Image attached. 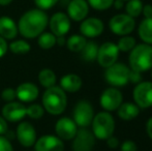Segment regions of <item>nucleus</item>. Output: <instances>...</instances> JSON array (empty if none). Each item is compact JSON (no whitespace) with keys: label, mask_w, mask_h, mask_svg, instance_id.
I'll return each instance as SVG.
<instances>
[{"label":"nucleus","mask_w":152,"mask_h":151,"mask_svg":"<svg viewBox=\"0 0 152 151\" xmlns=\"http://www.w3.org/2000/svg\"><path fill=\"white\" fill-rule=\"evenodd\" d=\"M49 24L48 15L39 8L29 9L22 15L18 23V31L25 38L38 37Z\"/></svg>","instance_id":"1"},{"label":"nucleus","mask_w":152,"mask_h":151,"mask_svg":"<svg viewBox=\"0 0 152 151\" xmlns=\"http://www.w3.org/2000/svg\"><path fill=\"white\" fill-rule=\"evenodd\" d=\"M42 107L49 114L58 116L65 111L67 107V96L66 92L59 86H53L45 90L42 97Z\"/></svg>","instance_id":"2"},{"label":"nucleus","mask_w":152,"mask_h":151,"mask_svg":"<svg viewBox=\"0 0 152 151\" xmlns=\"http://www.w3.org/2000/svg\"><path fill=\"white\" fill-rule=\"evenodd\" d=\"M129 69L139 73H145L152 69V44H137L128 56Z\"/></svg>","instance_id":"3"},{"label":"nucleus","mask_w":152,"mask_h":151,"mask_svg":"<svg viewBox=\"0 0 152 151\" xmlns=\"http://www.w3.org/2000/svg\"><path fill=\"white\" fill-rule=\"evenodd\" d=\"M92 133L95 139L107 140L115 133V119L110 112L102 111L94 115L91 122Z\"/></svg>","instance_id":"4"},{"label":"nucleus","mask_w":152,"mask_h":151,"mask_svg":"<svg viewBox=\"0 0 152 151\" xmlns=\"http://www.w3.org/2000/svg\"><path fill=\"white\" fill-rule=\"evenodd\" d=\"M130 69L124 63L116 62L107 67L104 71V79L112 87L121 88L129 83Z\"/></svg>","instance_id":"5"},{"label":"nucleus","mask_w":152,"mask_h":151,"mask_svg":"<svg viewBox=\"0 0 152 151\" xmlns=\"http://www.w3.org/2000/svg\"><path fill=\"white\" fill-rule=\"evenodd\" d=\"M111 32L119 36L129 35L136 28V20L127 14H117L109 21Z\"/></svg>","instance_id":"6"},{"label":"nucleus","mask_w":152,"mask_h":151,"mask_svg":"<svg viewBox=\"0 0 152 151\" xmlns=\"http://www.w3.org/2000/svg\"><path fill=\"white\" fill-rule=\"evenodd\" d=\"M94 117V109L89 101L81 99L76 104L72 111V119L78 127H88Z\"/></svg>","instance_id":"7"},{"label":"nucleus","mask_w":152,"mask_h":151,"mask_svg":"<svg viewBox=\"0 0 152 151\" xmlns=\"http://www.w3.org/2000/svg\"><path fill=\"white\" fill-rule=\"evenodd\" d=\"M134 103L140 109L152 107V81H142L134 86L132 90Z\"/></svg>","instance_id":"8"},{"label":"nucleus","mask_w":152,"mask_h":151,"mask_svg":"<svg viewBox=\"0 0 152 151\" xmlns=\"http://www.w3.org/2000/svg\"><path fill=\"white\" fill-rule=\"evenodd\" d=\"M119 53H120V51H119L118 47L115 42H106L98 47L96 61L102 67L107 69V67L111 66V65L117 62Z\"/></svg>","instance_id":"9"},{"label":"nucleus","mask_w":152,"mask_h":151,"mask_svg":"<svg viewBox=\"0 0 152 151\" xmlns=\"http://www.w3.org/2000/svg\"><path fill=\"white\" fill-rule=\"evenodd\" d=\"M123 103V94L116 87H109L102 92L99 97L100 107L107 112L116 111Z\"/></svg>","instance_id":"10"},{"label":"nucleus","mask_w":152,"mask_h":151,"mask_svg":"<svg viewBox=\"0 0 152 151\" xmlns=\"http://www.w3.org/2000/svg\"><path fill=\"white\" fill-rule=\"evenodd\" d=\"M95 146V137L87 127H80L72 139V151H92Z\"/></svg>","instance_id":"11"},{"label":"nucleus","mask_w":152,"mask_h":151,"mask_svg":"<svg viewBox=\"0 0 152 151\" xmlns=\"http://www.w3.org/2000/svg\"><path fill=\"white\" fill-rule=\"evenodd\" d=\"M16 137L19 143L25 148H30L34 146L37 139L35 128L28 121H22L19 123L16 129Z\"/></svg>","instance_id":"12"},{"label":"nucleus","mask_w":152,"mask_h":151,"mask_svg":"<svg viewBox=\"0 0 152 151\" xmlns=\"http://www.w3.org/2000/svg\"><path fill=\"white\" fill-rule=\"evenodd\" d=\"M78 125L72 118L61 117L56 121L55 124V133L62 141H70L75 138L78 131Z\"/></svg>","instance_id":"13"},{"label":"nucleus","mask_w":152,"mask_h":151,"mask_svg":"<svg viewBox=\"0 0 152 151\" xmlns=\"http://www.w3.org/2000/svg\"><path fill=\"white\" fill-rule=\"evenodd\" d=\"M49 27L55 36H65L70 30V19L64 12H56L49 20Z\"/></svg>","instance_id":"14"},{"label":"nucleus","mask_w":152,"mask_h":151,"mask_svg":"<svg viewBox=\"0 0 152 151\" xmlns=\"http://www.w3.org/2000/svg\"><path fill=\"white\" fill-rule=\"evenodd\" d=\"M1 116L7 122H20L26 116V106L21 101L6 103L1 110Z\"/></svg>","instance_id":"15"},{"label":"nucleus","mask_w":152,"mask_h":151,"mask_svg":"<svg viewBox=\"0 0 152 151\" xmlns=\"http://www.w3.org/2000/svg\"><path fill=\"white\" fill-rule=\"evenodd\" d=\"M104 24L100 19L95 17L86 18L80 24V32L86 38H95L102 34Z\"/></svg>","instance_id":"16"},{"label":"nucleus","mask_w":152,"mask_h":151,"mask_svg":"<svg viewBox=\"0 0 152 151\" xmlns=\"http://www.w3.org/2000/svg\"><path fill=\"white\" fill-rule=\"evenodd\" d=\"M34 151H64V143L55 135H44L36 139Z\"/></svg>","instance_id":"17"},{"label":"nucleus","mask_w":152,"mask_h":151,"mask_svg":"<svg viewBox=\"0 0 152 151\" xmlns=\"http://www.w3.org/2000/svg\"><path fill=\"white\" fill-rule=\"evenodd\" d=\"M89 4L87 0H72L67 5V16L75 22H82L89 14Z\"/></svg>","instance_id":"18"},{"label":"nucleus","mask_w":152,"mask_h":151,"mask_svg":"<svg viewBox=\"0 0 152 151\" xmlns=\"http://www.w3.org/2000/svg\"><path fill=\"white\" fill-rule=\"evenodd\" d=\"M39 89L31 82H24L16 88V96L21 103H32L38 97Z\"/></svg>","instance_id":"19"},{"label":"nucleus","mask_w":152,"mask_h":151,"mask_svg":"<svg viewBox=\"0 0 152 151\" xmlns=\"http://www.w3.org/2000/svg\"><path fill=\"white\" fill-rule=\"evenodd\" d=\"M60 88L65 92L75 93L82 88L83 81L81 77L76 74H66L60 79Z\"/></svg>","instance_id":"20"},{"label":"nucleus","mask_w":152,"mask_h":151,"mask_svg":"<svg viewBox=\"0 0 152 151\" xmlns=\"http://www.w3.org/2000/svg\"><path fill=\"white\" fill-rule=\"evenodd\" d=\"M18 25L10 17H0V36L4 39H14L18 35Z\"/></svg>","instance_id":"21"},{"label":"nucleus","mask_w":152,"mask_h":151,"mask_svg":"<svg viewBox=\"0 0 152 151\" xmlns=\"http://www.w3.org/2000/svg\"><path fill=\"white\" fill-rule=\"evenodd\" d=\"M140 110L141 109L134 103L125 101V103H122L119 106V108L116 111H117V115H118V117L121 120L132 121L139 116Z\"/></svg>","instance_id":"22"},{"label":"nucleus","mask_w":152,"mask_h":151,"mask_svg":"<svg viewBox=\"0 0 152 151\" xmlns=\"http://www.w3.org/2000/svg\"><path fill=\"white\" fill-rule=\"evenodd\" d=\"M138 34L143 42L152 44V18H144L138 27Z\"/></svg>","instance_id":"23"},{"label":"nucleus","mask_w":152,"mask_h":151,"mask_svg":"<svg viewBox=\"0 0 152 151\" xmlns=\"http://www.w3.org/2000/svg\"><path fill=\"white\" fill-rule=\"evenodd\" d=\"M38 82L46 89L55 86L57 83L56 74L51 69H42L38 73Z\"/></svg>","instance_id":"24"},{"label":"nucleus","mask_w":152,"mask_h":151,"mask_svg":"<svg viewBox=\"0 0 152 151\" xmlns=\"http://www.w3.org/2000/svg\"><path fill=\"white\" fill-rule=\"evenodd\" d=\"M87 42V38L82 34H72L66 40L65 44L70 52L80 53Z\"/></svg>","instance_id":"25"},{"label":"nucleus","mask_w":152,"mask_h":151,"mask_svg":"<svg viewBox=\"0 0 152 151\" xmlns=\"http://www.w3.org/2000/svg\"><path fill=\"white\" fill-rule=\"evenodd\" d=\"M98 47L99 46L95 42H92V40L87 42L83 50L80 52L83 60H85L86 62H94L97 58Z\"/></svg>","instance_id":"26"},{"label":"nucleus","mask_w":152,"mask_h":151,"mask_svg":"<svg viewBox=\"0 0 152 151\" xmlns=\"http://www.w3.org/2000/svg\"><path fill=\"white\" fill-rule=\"evenodd\" d=\"M8 49L12 54L16 55H25L28 54L31 50V46L27 40L24 39H17L12 42L8 44Z\"/></svg>","instance_id":"27"},{"label":"nucleus","mask_w":152,"mask_h":151,"mask_svg":"<svg viewBox=\"0 0 152 151\" xmlns=\"http://www.w3.org/2000/svg\"><path fill=\"white\" fill-rule=\"evenodd\" d=\"M144 3L142 0H128L126 3L124 4V8H125V14L130 16L132 18L136 19L142 15V9Z\"/></svg>","instance_id":"28"},{"label":"nucleus","mask_w":152,"mask_h":151,"mask_svg":"<svg viewBox=\"0 0 152 151\" xmlns=\"http://www.w3.org/2000/svg\"><path fill=\"white\" fill-rule=\"evenodd\" d=\"M57 36H55L52 32H42L38 36L37 44L38 47L42 50H50L56 44Z\"/></svg>","instance_id":"29"},{"label":"nucleus","mask_w":152,"mask_h":151,"mask_svg":"<svg viewBox=\"0 0 152 151\" xmlns=\"http://www.w3.org/2000/svg\"><path fill=\"white\" fill-rule=\"evenodd\" d=\"M117 47H118L119 51L120 52L127 53L130 52L132 49L136 47L137 40L134 36H130V35H123L119 38L118 42H117Z\"/></svg>","instance_id":"30"},{"label":"nucleus","mask_w":152,"mask_h":151,"mask_svg":"<svg viewBox=\"0 0 152 151\" xmlns=\"http://www.w3.org/2000/svg\"><path fill=\"white\" fill-rule=\"evenodd\" d=\"M45 114V109L39 104H31L28 107H26V116L33 120H38Z\"/></svg>","instance_id":"31"},{"label":"nucleus","mask_w":152,"mask_h":151,"mask_svg":"<svg viewBox=\"0 0 152 151\" xmlns=\"http://www.w3.org/2000/svg\"><path fill=\"white\" fill-rule=\"evenodd\" d=\"M89 6L95 10H107L113 6L114 0H87Z\"/></svg>","instance_id":"32"},{"label":"nucleus","mask_w":152,"mask_h":151,"mask_svg":"<svg viewBox=\"0 0 152 151\" xmlns=\"http://www.w3.org/2000/svg\"><path fill=\"white\" fill-rule=\"evenodd\" d=\"M57 2H58V0H34L35 5L42 10L50 9Z\"/></svg>","instance_id":"33"},{"label":"nucleus","mask_w":152,"mask_h":151,"mask_svg":"<svg viewBox=\"0 0 152 151\" xmlns=\"http://www.w3.org/2000/svg\"><path fill=\"white\" fill-rule=\"evenodd\" d=\"M1 98L6 103L10 101H14L17 98L16 96V89L12 88H5L3 89V91L1 92Z\"/></svg>","instance_id":"34"},{"label":"nucleus","mask_w":152,"mask_h":151,"mask_svg":"<svg viewBox=\"0 0 152 151\" xmlns=\"http://www.w3.org/2000/svg\"><path fill=\"white\" fill-rule=\"evenodd\" d=\"M121 151H138V146L132 140H125L120 146Z\"/></svg>","instance_id":"35"},{"label":"nucleus","mask_w":152,"mask_h":151,"mask_svg":"<svg viewBox=\"0 0 152 151\" xmlns=\"http://www.w3.org/2000/svg\"><path fill=\"white\" fill-rule=\"evenodd\" d=\"M0 151H14L12 143L5 136H0Z\"/></svg>","instance_id":"36"},{"label":"nucleus","mask_w":152,"mask_h":151,"mask_svg":"<svg viewBox=\"0 0 152 151\" xmlns=\"http://www.w3.org/2000/svg\"><path fill=\"white\" fill-rule=\"evenodd\" d=\"M129 82L132 83V84H138V83L142 82V73H139V71L130 69Z\"/></svg>","instance_id":"37"},{"label":"nucleus","mask_w":152,"mask_h":151,"mask_svg":"<svg viewBox=\"0 0 152 151\" xmlns=\"http://www.w3.org/2000/svg\"><path fill=\"white\" fill-rule=\"evenodd\" d=\"M106 141H107V145H108V147L111 148V149H116V148L119 147V145H120V142H119L118 138H116L114 135L111 136L110 138H108Z\"/></svg>","instance_id":"38"},{"label":"nucleus","mask_w":152,"mask_h":151,"mask_svg":"<svg viewBox=\"0 0 152 151\" xmlns=\"http://www.w3.org/2000/svg\"><path fill=\"white\" fill-rule=\"evenodd\" d=\"M7 131H8L7 121L0 115V136H5Z\"/></svg>","instance_id":"39"},{"label":"nucleus","mask_w":152,"mask_h":151,"mask_svg":"<svg viewBox=\"0 0 152 151\" xmlns=\"http://www.w3.org/2000/svg\"><path fill=\"white\" fill-rule=\"evenodd\" d=\"M8 50V44L6 42V39H4L3 37L0 36V58L3 57L6 54Z\"/></svg>","instance_id":"40"},{"label":"nucleus","mask_w":152,"mask_h":151,"mask_svg":"<svg viewBox=\"0 0 152 151\" xmlns=\"http://www.w3.org/2000/svg\"><path fill=\"white\" fill-rule=\"evenodd\" d=\"M144 18H152V4H144L142 9Z\"/></svg>","instance_id":"41"},{"label":"nucleus","mask_w":152,"mask_h":151,"mask_svg":"<svg viewBox=\"0 0 152 151\" xmlns=\"http://www.w3.org/2000/svg\"><path fill=\"white\" fill-rule=\"evenodd\" d=\"M146 131L148 137L152 140V117H150L146 122Z\"/></svg>","instance_id":"42"},{"label":"nucleus","mask_w":152,"mask_h":151,"mask_svg":"<svg viewBox=\"0 0 152 151\" xmlns=\"http://www.w3.org/2000/svg\"><path fill=\"white\" fill-rule=\"evenodd\" d=\"M113 6H114L116 9H121V8L124 7V1H122V0H114Z\"/></svg>","instance_id":"43"},{"label":"nucleus","mask_w":152,"mask_h":151,"mask_svg":"<svg viewBox=\"0 0 152 151\" xmlns=\"http://www.w3.org/2000/svg\"><path fill=\"white\" fill-rule=\"evenodd\" d=\"M65 42H66V39L64 36H57L56 44H58L59 46H63V44H65Z\"/></svg>","instance_id":"44"},{"label":"nucleus","mask_w":152,"mask_h":151,"mask_svg":"<svg viewBox=\"0 0 152 151\" xmlns=\"http://www.w3.org/2000/svg\"><path fill=\"white\" fill-rule=\"evenodd\" d=\"M12 2V0H0V5L1 6H6L8 4H10Z\"/></svg>","instance_id":"45"},{"label":"nucleus","mask_w":152,"mask_h":151,"mask_svg":"<svg viewBox=\"0 0 152 151\" xmlns=\"http://www.w3.org/2000/svg\"><path fill=\"white\" fill-rule=\"evenodd\" d=\"M150 71H151V79H152V69H150Z\"/></svg>","instance_id":"46"},{"label":"nucleus","mask_w":152,"mask_h":151,"mask_svg":"<svg viewBox=\"0 0 152 151\" xmlns=\"http://www.w3.org/2000/svg\"><path fill=\"white\" fill-rule=\"evenodd\" d=\"M122 1H124V2H126V1H128V0H122Z\"/></svg>","instance_id":"47"}]
</instances>
